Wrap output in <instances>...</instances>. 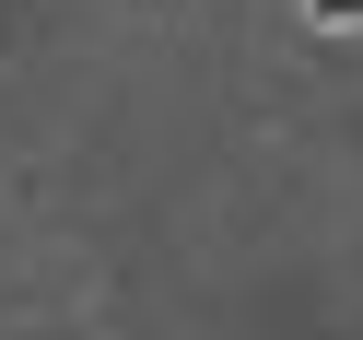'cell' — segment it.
<instances>
[{"label": "cell", "mask_w": 363, "mask_h": 340, "mask_svg": "<svg viewBox=\"0 0 363 340\" xmlns=\"http://www.w3.org/2000/svg\"><path fill=\"white\" fill-rule=\"evenodd\" d=\"M305 12H316L328 35H363V0H305Z\"/></svg>", "instance_id": "1"}]
</instances>
